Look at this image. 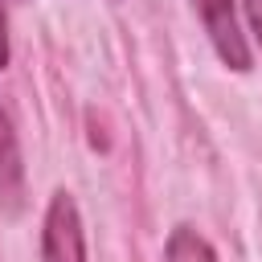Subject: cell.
I'll return each mask as SVG.
<instances>
[{"label": "cell", "instance_id": "6", "mask_svg": "<svg viewBox=\"0 0 262 262\" xmlns=\"http://www.w3.org/2000/svg\"><path fill=\"white\" fill-rule=\"evenodd\" d=\"M12 45H8V0H0V70L8 66Z\"/></svg>", "mask_w": 262, "mask_h": 262}, {"label": "cell", "instance_id": "1", "mask_svg": "<svg viewBox=\"0 0 262 262\" xmlns=\"http://www.w3.org/2000/svg\"><path fill=\"white\" fill-rule=\"evenodd\" d=\"M209 45L217 49V57L233 70V74H246L254 66V53H250V41L242 33V20H237V0H188Z\"/></svg>", "mask_w": 262, "mask_h": 262}, {"label": "cell", "instance_id": "3", "mask_svg": "<svg viewBox=\"0 0 262 262\" xmlns=\"http://www.w3.org/2000/svg\"><path fill=\"white\" fill-rule=\"evenodd\" d=\"M20 209H25V160H20V139L12 127V115L0 102V213L20 217Z\"/></svg>", "mask_w": 262, "mask_h": 262}, {"label": "cell", "instance_id": "5", "mask_svg": "<svg viewBox=\"0 0 262 262\" xmlns=\"http://www.w3.org/2000/svg\"><path fill=\"white\" fill-rule=\"evenodd\" d=\"M242 12H246L250 33H254V41H258V49H262V0H242Z\"/></svg>", "mask_w": 262, "mask_h": 262}, {"label": "cell", "instance_id": "4", "mask_svg": "<svg viewBox=\"0 0 262 262\" xmlns=\"http://www.w3.org/2000/svg\"><path fill=\"white\" fill-rule=\"evenodd\" d=\"M164 262H217V254L192 225H176L164 242Z\"/></svg>", "mask_w": 262, "mask_h": 262}, {"label": "cell", "instance_id": "2", "mask_svg": "<svg viewBox=\"0 0 262 262\" xmlns=\"http://www.w3.org/2000/svg\"><path fill=\"white\" fill-rule=\"evenodd\" d=\"M41 262H86V229H82V213L78 201L57 188L45 205V221H41Z\"/></svg>", "mask_w": 262, "mask_h": 262}]
</instances>
